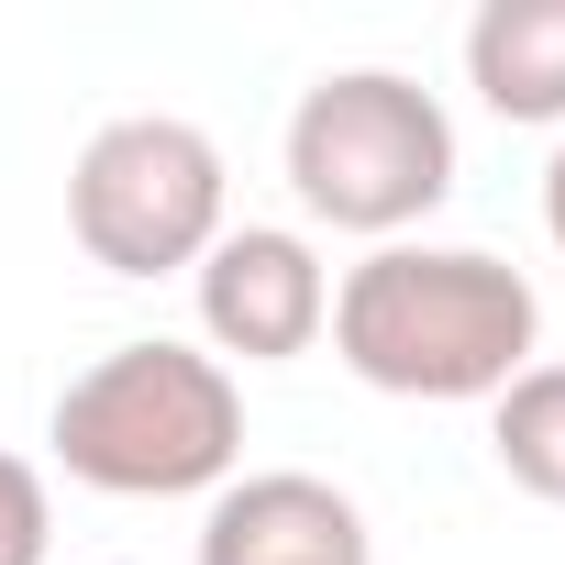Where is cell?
Returning <instances> with one entry per match:
<instances>
[{"label": "cell", "mask_w": 565, "mask_h": 565, "mask_svg": "<svg viewBox=\"0 0 565 565\" xmlns=\"http://www.w3.org/2000/svg\"><path fill=\"white\" fill-rule=\"evenodd\" d=\"M322 333L388 399H499L543 344V300L477 244H377L366 266H344Z\"/></svg>", "instance_id": "1"}, {"label": "cell", "mask_w": 565, "mask_h": 565, "mask_svg": "<svg viewBox=\"0 0 565 565\" xmlns=\"http://www.w3.org/2000/svg\"><path fill=\"white\" fill-rule=\"evenodd\" d=\"M45 444L78 488L100 499H222L244 466V388L222 355L200 344H111L100 366H78L45 411Z\"/></svg>", "instance_id": "2"}, {"label": "cell", "mask_w": 565, "mask_h": 565, "mask_svg": "<svg viewBox=\"0 0 565 565\" xmlns=\"http://www.w3.org/2000/svg\"><path fill=\"white\" fill-rule=\"evenodd\" d=\"M289 189L311 222L399 244L422 211L455 200V122L399 67H333L289 111Z\"/></svg>", "instance_id": "3"}, {"label": "cell", "mask_w": 565, "mask_h": 565, "mask_svg": "<svg viewBox=\"0 0 565 565\" xmlns=\"http://www.w3.org/2000/svg\"><path fill=\"white\" fill-rule=\"evenodd\" d=\"M67 233L111 277H178L222 244V145L178 111H122L67 167Z\"/></svg>", "instance_id": "4"}, {"label": "cell", "mask_w": 565, "mask_h": 565, "mask_svg": "<svg viewBox=\"0 0 565 565\" xmlns=\"http://www.w3.org/2000/svg\"><path fill=\"white\" fill-rule=\"evenodd\" d=\"M189 277H200V333L244 366H289L333 322V277H322L311 233H289V222H222V244Z\"/></svg>", "instance_id": "5"}, {"label": "cell", "mask_w": 565, "mask_h": 565, "mask_svg": "<svg viewBox=\"0 0 565 565\" xmlns=\"http://www.w3.org/2000/svg\"><path fill=\"white\" fill-rule=\"evenodd\" d=\"M200 565H377V543H366V510L333 477L266 466V477H233L211 499Z\"/></svg>", "instance_id": "6"}, {"label": "cell", "mask_w": 565, "mask_h": 565, "mask_svg": "<svg viewBox=\"0 0 565 565\" xmlns=\"http://www.w3.org/2000/svg\"><path fill=\"white\" fill-rule=\"evenodd\" d=\"M466 78L499 122H565V0H488L466 23Z\"/></svg>", "instance_id": "7"}, {"label": "cell", "mask_w": 565, "mask_h": 565, "mask_svg": "<svg viewBox=\"0 0 565 565\" xmlns=\"http://www.w3.org/2000/svg\"><path fill=\"white\" fill-rule=\"evenodd\" d=\"M488 455H499L510 488H532V499L565 510V366H521L488 399Z\"/></svg>", "instance_id": "8"}, {"label": "cell", "mask_w": 565, "mask_h": 565, "mask_svg": "<svg viewBox=\"0 0 565 565\" xmlns=\"http://www.w3.org/2000/svg\"><path fill=\"white\" fill-rule=\"evenodd\" d=\"M45 543H56V499H45V477L0 444V565H45Z\"/></svg>", "instance_id": "9"}, {"label": "cell", "mask_w": 565, "mask_h": 565, "mask_svg": "<svg viewBox=\"0 0 565 565\" xmlns=\"http://www.w3.org/2000/svg\"><path fill=\"white\" fill-rule=\"evenodd\" d=\"M543 233H554V255H565V145H554V167H543Z\"/></svg>", "instance_id": "10"}]
</instances>
